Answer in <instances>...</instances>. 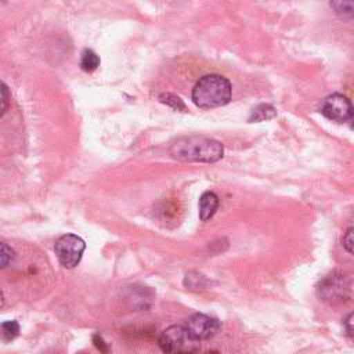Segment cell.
<instances>
[{
    "label": "cell",
    "instance_id": "6da1fadb",
    "mask_svg": "<svg viewBox=\"0 0 354 354\" xmlns=\"http://www.w3.org/2000/svg\"><path fill=\"white\" fill-rule=\"evenodd\" d=\"M223 144L206 137H184L170 147V155L183 162L213 163L223 158Z\"/></svg>",
    "mask_w": 354,
    "mask_h": 354
},
{
    "label": "cell",
    "instance_id": "277c9868",
    "mask_svg": "<svg viewBox=\"0 0 354 354\" xmlns=\"http://www.w3.org/2000/svg\"><path fill=\"white\" fill-rule=\"evenodd\" d=\"M84 249V241L75 234H65L59 236L54 246L57 259L65 268L76 267L82 260Z\"/></svg>",
    "mask_w": 354,
    "mask_h": 354
},
{
    "label": "cell",
    "instance_id": "2e32d148",
    "mask_svg": "<svg viewBox=\"0 0 354 354\" xmlns=\"http://www.w3.org/2000/svg\"><path fill=\"white\" fill-rule=\"evenodd\" d=\"M342 242H343L344 249H346L348 253H353V243H354V241H353V228H351V227H350V228L346 231V234L343 235Z\"/></svg>",
    "mask_w": 354,
    "mask_h": 354
},
{
    "label": "cell",
    "instance_id": "7c38bea8",
    "mask_svg": "<svg viewBox=\"0 0 354 354\" xmlns=\"http://www.w3.org/2000/svg\"><path fill=\"white\" fill-rule=\"evenodd\" d=\"M330 7L342 18H351L354 15V3L353 1H332Z\"/></svg>",
    "mask_w": 354,
    "mask_h": 354
},
{
    "label": "cell",
    "instance_id": "3957f363",
    "mask_svg": "<svg viewBox=\"0 0 354 354\" xmlns=\"http://www.w3.org/2000/svg\"><path fill=\"white\" fill-rule=\"evenodd\" d=\"M158 343L165 354H194L198 350V340L181 325H171L162 330Z\"/></svg>",
    "mask_w": 354,
    "mask_h": 354
},
{
    "label": "cell",
    "instance_id": "30bf717a",
    "mask_svg": "<svg viewBox=\"0 0 354 354\" xmlns=\"http://www.w3.org/2000/svg\"><path fill=\"white\" fill-rule=\"evenodd\" d=\"M100 65V57L93 50H84L80 58V68L86 72H93Z\"/></svg>",
    "mask_w": 354,
    "mask_h": 354
},
{
    "label": "cell",
    "instance_id": "e0dca14e",
    "mask_svg": "<svg viewBox=\"0 0 354 354\" xmlns=\"http://www.w3.org/2000/svg\"><path fill=\"white\" fill-rule=\"evenodd\" d=\"M93 340H94L95 347H97L102 354H108V353H109V346L104 342V339H102L100 335H94Z\"/></svg>",
    "mask_w": 354,
    "mask_h": 354
},
{
    "label": "cell",
    "instance_id": "d6986e66",
    "mask_svg": "<svg viewBox=\"0 0 354 354\" xmlns=\"http://www.w3.org/2000/svg\"><path fill=\"white\" fill-rule=\"evenodd\" d=\"M4 306V296H3V292L0 290V308Z\"/></svg>",
    "mask_w": 354,
    "mask_h": 354
},
{
    "label": "cell",
    "instance_id": "ac0fdd59",
    "mask_svg": "<svg viewBox=\"0 0 354 354\" xmlns=\"http://www.w3.org/2000/svg\"><path fill=\"white\" fill-rule=\"evenodd\" d=\"M344 326H346V330H347V335L348 336H353V314L350 313L344 321Z\"/></svg>",
    "mask_w": 354,
    "mask_h": 354
},
{
    "label": "cell",
    "instance_id": "4fadbf2b",
    "mask_svg": "<svg viewBox=\"0 0 354 354\" xmlns=\"http://www.w3.org/2000/svg\"><path fill=\"white\" fill-rule=\"evenodd\" d=\"M159 100H160L163 104H166V105H169L170 108H173L174 111H185V104L183 102V100H181L180 97H177V95H174V94H170V93L162 94V95L159 97Z\"/></svg>",
    "mask_w": 354,
    "mask_h": 354
},
{
    "label": "cell",
    "instance_id": "8992f818",
    "mask_svg": "<svg viewBox=\"0 0 354 354\" xmlns=\"http://www.w3.org/2000/svg\"><path fill=\"white\" fill-rule=\"evenodd\" d=\"M185 329L195 340L199 342L213 337L220 330V322L216 318L209 317L206 314L195 313L187 319Z\"/></svg>",
    "mask_w": 354,
    "mask_h": 354
},
{
    "label": "cell",
    "instance_id": "5bb4252c",
    "mask_svg": "<svg viewBox=\"0 0 354 354\" xmlns=\"http://www.w3.org/2000/svg\"><path fill=\"white\" fill-rule=\"evenodd\" d=\"M14 260V250L4 242H0V268H6Z\"/></svg>",
    "mask_w": 354,
    "mask_h": 354
},
{
    "label": "cell",
    "instance_id": "5b68a950",
    "mask_svg": "<svg viewBox=\"0 0 354 354\" xmlns=\"http://www.w3.org/2000/svg\"><path fill=\"white\" fill-rule=\"evenodd\" d=\"M319 111L325 118L339 123L351 120V116H353V105L350 100L346 95L339 93H333L328 95L322 101Z\"/></svg>",
    "mask_w": 354,
    "mask_h": 354
},
{
    "label": "cell",
    "instance_id": "9c48e42d",
    "mask_svg": "<svg viewBox=\"0 0 354 354\" xmlns=\"http://www.w3.org/2000/svg\"><path fill=\"white\" fill-rule=\"evenodd\" d=\"M277 115V109L270 105V104H260L257 105L250 116H249V122H263V120H268L272 119Z\"/></svg>",
    "mask_w": 354,
    "mask_h": 354
},
{
    "label": "cell",
    "instance_id": "ba28073f",
    "mask_svg": "<svg viewBox=\"0 0 354 354\" xmlns=\"http://www.w3.org/2000/svg\"><path fill=\"white\" fill-rule=\"evenodd\" d=\"M217 207H218V196L212 191L203 192L202 196L199 198V218L202 221H207L214 216Z\"/></svg>",
    "mask_w": 354,
    "mask_h": 354
},
{
    "label": "cell",
    "instance_id": "8fae6325",
    "mask_svg": "<svg viewBox=\"0 0 354 354\" xmlns=\"http://www.w3.org/2000/svg\"><path fill=\"white\" fill-rule=\"evenodd\" d=\"M19 333V324L17 321H4L0 324V337L4 342L15 339Z\"/></svg>",
    "mask_w": 354,
    "mask_h": 354
},
{
    "label": "cell",
    "instance_id": "9a60e30c",
    "mask_svg": "<svg viewBox=\"0 0 354 354\" xmlns=\"http://www.w3.org/2000/svg\"><path fill=\"white\" fill-rule=\"evenodd\" d=\"M10 104V90L4 84V82L0 80V116L6 112Z\"/></svg>",
    "mask_w": 354,
    "mask_h": 354
},
{
    "label": "cell",
    "instance_id": "7a4b0ae2",
    "mask_svg": "<svg viewBox=\"0 0 354 354\" xmlns=\"http://www.w3.org/2000/svg\"><path fill=\"white\" fill-rule=\"evenodd\" d=\"M232 94L231 83L227 77L216 73L202 76L192 88V101L196 106L209 109L223 106L230 102Z\"/></svg>",
    "mask_w": 354,
    "mask_h": 354
},
{
    "label": "cell",
    "instance_id": "44dd1931",
    "mask_svg": "<svg viewBox=\"0 0 354 354\" xmlns=\"http://www.w3.org/2000/svg\"><path fill=\"white\" fill-rule=\"evenodd\" d=\"M77 354H84V353H77Z\"/></svg>",
    "mask_w": 354,
    "mask_h": 354
},
{
    "label": "cell",
    "instance_id": "52a82bcc",
    "mask_svg": "<svg viewBox=\"0 0 354 354\" xmlns=\"http://www.w3.org/2000/svg\"><path fill=\"white\" fill-rule=\"evenodd\" d=\"M319 296L324 300H342L346 292L348 293L350 288L344 283V278L342 275H330L322 281L319 285Z\"/></svg>",
    "mask_w": 354,
    "mask_h": 354
},
{
    "label": "cell",
    "instance_id": "ffe728a7",
    "mask_svg": "<svg viewBox=\"0 0 354 354\" xmlns=\"http://www.w3.org/2000/svg\"><path fill=\"white\" fill-rule=\"evenodd\" d=\"M205 354H220V353L216 351V350H212V351H207V353H205Z\"/></svg>",
    "mask_w": 354,
    "mask_h": 354
}]
</instances>
